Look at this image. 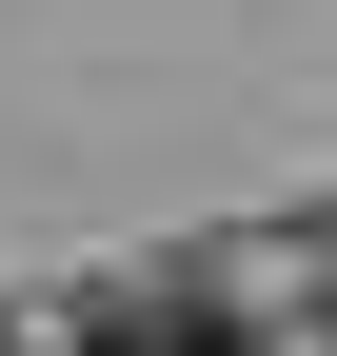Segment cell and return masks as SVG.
I'll return each instance as SVG.
<instances>
[{
  "label": "cell",
  "instance_id": "6da1fadb",
  "mask_svg": "<svg viewBox=\"0 0 337 356\" xmlns=\"http://www.w3.org/2000/svg\"><path fill=\"white\" fill-rule=\"evenodd\" d=\"M79 356H258V337H238V297L139 277V297H100V317H79Z\"/></svg>",
  "mask_w": 337,
  "mask_h": 356
},
{
  "label": "cell",
  "instance_id": "7a4b0ae2",
  "mask_svg": "<svg viewBox=\"0 0 337 356\" xmlns=\"http://www.w3.org/2000/svg\"><path fill=\"white\" fill-rule=\"evenodd\" d=\"M318 356H337V277H318Z\"/></svg>",
  "mask_w": 337,
  "mask_h": 356
}]
</instances>
